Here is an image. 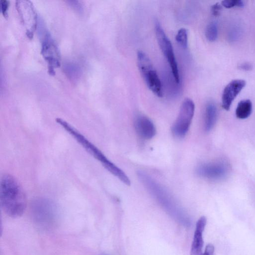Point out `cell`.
Here are the masks:
<instances>
[{
	"label": "cell",
	"instance_id": "cell-14",
	"mask_svg": "<svg viewBox=\"0 0 255 255\" xmlns=\"http://www.w3.org/2000/svg\"><path fill=\"white\" fill-rule=\"evenodd\" d=\"M217 116V110L213 103L207 104L205 112L204 128L207 131H210L214 126Z\"/></svg>",
	"mask_w": 255,
	"mask_h": 255
},
{
	"label": "cell",
	"instance_id": "cell-6",
	"mask_svg": "<svg viewBox=\"0 0 255 255\" xmlns=\"http://www.w3.org/2000/svg\"><path fill=\"white\" fill-rule=\"evenodd\" d=\"M195 111V104L189 99H185L182 102L177 118L173 124L171 131L177 137H184L189 129Z\"/></svg>",
	"mask_w": 255,
	"mask_h": 255
},
{
	"label": "cell",
	"instance_id": "cell-8",
	"mask_svg": "<svg viewBox=\"0 0 255 255\" xmlns=\"http://www.w3.org/2000/svg\"><path fill=\"white\" fill-rule=\"evenodd\" d=\"M15 6L22 24L26 29V34L31 39L36 28L37 17L32 3L29 0H17Z\"/></svg>",
	"mask_w": 255,
	"mask_h": 255
},
{
	"label": "cell",
	"instance_id": "cell-7",
	"mask_svg": "<svg viewBox=\"0 0 255 255\" xmlns=\"http://www.w3.org/2000/svg\"><path fill=\"white\" fill-rule=\"evenodd\" d=\"M155 31L159 46L170 65L175 82L178 84L180 81L179 73L173 47L158 21L155 23Z\"/></svg>",
	"mask_w": 255,
	"mask_h": 255
},
{
	"label": "cell",
	"instance_id": "cell-15",
	"mask_svg": "<svg viewBox=\"0 0 255 255\" xmlns=\"http://www.w3.org/2000/svg\"><path fill=\"white\" fill-rule=\"evenodd\" d=\"M252 103L249 100L241 101L238 104L236 110V117L238 119H245L248 118L252 113Z\"/></svg>",
	"mask_w": 255,
	"mask_h": 255
},
{
	"label": "cell",
	"instance_id": "cell-12",
	"mask_svg": "<svg viewBox=\"0 0 255 255\" xmlns=\"http://www.w3.org/2000/svg\"><path fill=\"white\" fill-rule=\"evenodd\" d=\"M207 222L205 216L200 217L196 224L193 240L191 245V255H202L204 244L203 233Z\"/></svg>",
	"mask_w": 255,
	"mask_h": 255
},
{
	"label": "cell",
	"instance_id": "cell-5",
	"mask_svg": "<svg viewBox=\"0 0 255 255\" xmlns=\"http://www.w3.org/2000/svg\"><path fill=\"white\" fill-rule=\"evenodd\" d=\"M137 64L139 72L147 86L156 96L163 95L160 79L153 65L146 54L142 51L137 53Z\"/></svg>",
	"mask_w": 255,
	"mask_h": 255
},
{
	"label": "cell",
	"instance_id": "cell-9",
	"mask_svg": "<svg viewBox=\"0 0 255 255\" xmlns=\"http://www.w3.org/2000/svg\"><path fill=\"white\" fill-rule=\"evenodd\" d=\"M41 54L49 64L48 72L51 75L55 74L54 68L60 66L59 49L54 40L48 32L44 36L42 43Z\"/></svg>",
	"mask_w": 255,
	"mask_h": 255
},
{
	"label": "cell",
	"instance_id": "cell-11",
	"mask_svg": "<svg viewBox=\"0 0 255 255\" xmlns=\"http://www.w3.org/2000/svg\"><path fill=\"white\" fill-rule=\"evenodd\" d=\"M135 130L141 138L150 139L156 134V128L152 121L144 115H137L134 121Z\"/></svg>",
	"mask_w": 255,
	"mask_h": 255
},
{
	"label": "cell",
	"instance_id": "cell-20",
	"mask_svg": "<svg viewBox=\"0 0 255 255\" xmlns=\"http://www.w3.org/2000/svg\"><path fill=\"white\" fill-rule=\"evenodd\" d=\"M215 248L212 244H208L205 248V251L202 255H214Z\"/></svg>",
	"mask_w": 255,
	"mask_h": 255
},
{
	"label": "cell",
	"instance_id": "cell-23",
	"mask_svg": "<svg viewBox=\"0 0 255 255\" xmlns=\"http://www.w3.org/2000/svg\"><path fill=\"white\" fill-rule=\"evenodd\" d=\"M107 255L103 254V255Z\"/></svg>",
	"mask_w": 255,
	"mask_h": 255
},
{
	"label": "cell",
	"instance_id": "cell-19",
	"mask_svg": "<svg viewBox=\"0 0 255 255\" xmlns=\"http://www.w3.org/2000/svg\"><path fill=\"white\" fill-rule=\"evenodd\" d=\"M221 9L222 7L219 3H215L211 7L212 14L216 16L219 15L221 11Z\"/></svg>",
	"mask_w": 255,
	"mask_h": 255
},
{
	"label": "cell",
	"instance_id": "cell-22",
	"mask_svg": "<svg viewBox=\"0 0 255 255\" xmlns=\"http://www.w3.org/2000/svg\"><path fill=\"white\" fill-rule=\"evenodd\" d=\"M240 68L246 71L251 70L253 67L252 65L249 63H244L241 64L240 66Z\"/></svg>",
	"mask_w": 255,
	"mask_h": 255
},
{
	"label": "cell",
	"instance_id": "cell-18",
	"mask_svg": "<svg viewBox=\"0 0 255 255\" xmlns=\"http://www.w3.org/2000/svg\"><path fill=\"white\" fill-rule=\"evenodd\" d=\"M222 5L225 7L230 8L234 6L243 7L244 1L241 0H225L221 2Z\"/></svg>",
	"mask_w": 255,
	"mask_h": 255
},
{
	"label": "cell",
	"instance_id": "cell-1",
	"mask_svg": "<svg viewBox=\"0 0 255 255\" xmlns=\"http://www.w3.org/2000/svg\"><path fill=\"white\" fill-rule=\"evenodd\" d=\"M140 181L165 211L174 220L184 227H190L191 220L169 193L146 173L138 171Z\"/></svg>",
	"mask_w": 255,
	"mask_h": 255
},
{
	"label": "cell",
	"instance_id": "cell-2",
	"mask_svg": "<svg viewBox=\"0 0 255 255\" xmlns=\"http://www.w3.org/2000/svg\"><path fill=\"white\" fill-rule=\"evenodd\" d=\"M0 204L5 214L13 218L21 216L26 208V197L22 186L9 174H3L0 178Z\"/></svg>",
	"mask_w": 255,
	"mask_h": 255
},
{
	"label": "cell",
	"instance_id": "cell-16",
	"mask_svg": "<svg viewBox=\"0 0 255 255\" xmlns=\"http://www.w3.org/2000/svg\"><path fill=\"white\" fill-rule=\"evenodd\" d=\"M218 35V24L216 22H210L206 27L205 36L206 38L211 42L215 41Z\"/></svg>",
	"mask_w": 255,
	"mask_h": 255
},
{
	"label": "cell",
	"instance_id": "cell-4",
	"mask_svg": "<svg viewBox=\"0 0 255 255\" xmlns=\"http://www.w3.org/2000/svg\"><path fill=\"white\" fill-rule=\"evenodd\" d=\"M31 214L39 227L49 229L54 226L57 218V208L53 202L45 198L35 199L31 206Z\"/></svg>",
	"mask_w": 255,
	"mask_h": 255
},
{
	"label": "cell",
	"instance_id": "cell-13",
	"mask_svg": "<svg viewBox=\"0 0 255 255\" xmlns=\"http://www.w3.org/2000/svg\"><path fill=\"white\" fill-rule=\"evenodd\" d=\"M226 169L222 164L210 163L199 166L196 171L197 173L202 177L216 179L224 176L226 171Z\"/></svg>",
	"mask_w": 255,
	"mask_h": 255
},
{
	"label": "cell",
	"instance_id": "cell-17",
	"mask_svg": "<svg viewBox=\"0 0 255 255\" xmlns=\"http://www.w3.org/2000/svg\"><path fill=\"white\" fill-rule=\"evenodd\" d=\"M175 39L182 47L186 48L188 46V33L185 28H180L177 32Z\"/></svg>",
	"mask_w": 255,
	"mask_h": 255
},
{
	"label": "cell",
	"instance_id": "cell-10",
	"mask_svg": "<svg viewBox=\"0 0 255 255\" xmlns=\"http://www.w3.org/2000/svg\"><path fill=\"white\" fill-rule=\"evenodd\" d=\"M244 80L236 79L230 82L224 88L222 97V107L229 110L232 102L246 86Z\"/></svg>",
	"mask_w": 255,
	"mask_h": 255
},
{
	"label": "cell",
	"instance_id": "cell-21",
	"mask_svg": "<svg viewBox=\"0 0 255 255\" xmlns=\"http://www.w3.org/2000/svg\"><path fill=\"white\" fill-rule=\"evenodd\" d=\"M1 10L4 16H7V10L8 7V1L6 0L0 1Z\"/></svg>",
	"mask_w": 255,
	"mask_h": 255
},
{
	"label": "cell",
	"instance_id": "cell-3",
	"mask_svg": "<svg viewBox=\"0 0 255 255\" xmlns=\"http://www.w3.org/2000/svg\"><path fill=\"white\" fill-rule=\"evenodd\" d=\"M56 121L87 152L99 161L108 171L119 178L124 184H128L130 180L126 174L110 161L96 145L77 129L61 118H57Z\"/></svg>",
	"mask_w": 255,
	"mask_h": 255
}]
</instances>
